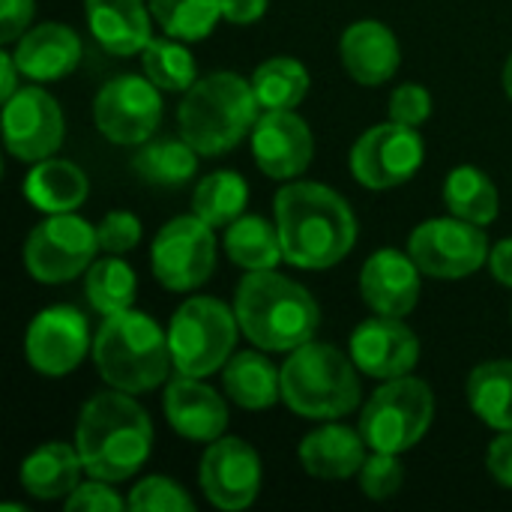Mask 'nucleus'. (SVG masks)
Returning a JSON list of instances; mask_svg holds the SVG:
<instances>
[{
    "label": "nucleus",
    "mask_w": 512,
    "mask_h": 512,
    "mask_svg": "<svg viewBox=\"0 0 512 512\" xmlns=\"http://www.w3.org/2000/svg\"><path fill=\"white\" fill-rule=\"evenodd\" d=\"M435 423V393L423 378L402 375L381 381L360 414V432L369 450L408 453L414 450Z\"/></svg>",
    "instance_id": "obj_8"
},
{
    "label": "nucleus",
    "mask_w": 512,
    "mask_h": 512,
    "mask_svg": "<svg viewBox=\"0 0 512 512\" xmlns=\"http://www.w3.org/2000/svg\"><path fill=\"white\" fill-rule=\"evenodd\" d=\"M99 252L96 228L75 213L45 216L24 243V267L42 285H63L87 273Z\"/></svg>",
    "instance_id": "obj_9"
},
{
    "label": "nucleus",
    "mask_w": 512,
    "mask_h": 512,
    "mask_svg": "<svg viewBox=\"0 0 512 512\" xmlns=\"http://www.w3.org/2000/svg\"><path fill=\"white\" fill-rule=\"evenodd\" d=\"M489 237L483 225L459 216L426 219L408 237V255L417 261L423 276L432 279H468L489 264Z\"/></svg>",
    "instance_id": "obj_12"
},
{
    "label": "nucleus",
    "mask_w": 512,
    "mask_h": 512,
    "mask_svg": "<svg viewBox=\"0 0 512 512\" xmlns=\"http://www.w3.org/2000/svg\"><path fill=\"white\" fill-rule=\"evenodd\" d=\"M84 12L93 39L117 57L141 54L153 39V12L144 0H84Z\"/></svg>",
    "instance_id": "obj_24"
},
{
    "label": "nucleus",
    "mask_w": 512,
    "mask_h": 512,
    "mask_svg": "<svg viewBox=\"0 0 512 512\" xmlns=\"http://www.w3.org/2000/svg\"><path fill=\"white\" fill-rule=\"evenodd\" d=\"M423 270L402 249H378L360 270V297L375 315L405 318L417 309Z\"/></svg>",
    "instance_id": "obj_19"
},
{
    "label": "nucleus",
    "mask_w": 512,
    "mask_h": 512,
    "mask_svg": "<svg viewBox=\"0 0 512 512\" xmlns=\"http://www.w3.org/2000/svg\"><path fill=\"white\" fill-rule=\"evenodd\" d=\"M162 411L168 426L192 444H213L228 429V405L204 378H171L162 393Z\"/></svg>",
    "instance_id": "obj_20"
},
{
    "label": "nucleus",
    "mask_w": 512,
    "mask_h": 512,
    "mask_svg": "<svg viewBox=\"0 0 512 512\" xmlns=\"http://www.w3.org/2000/svg\"><path fill=\"white\" fill-rule=\"evenodd\" d=\"M249 183L237 171H213L192 192V213L213 228H228L246 213Z\"/></svg>",
    "instance_id": "obj_34"
},
{
    "label": "nucleus",
    "mask_w": 512,
    "mask_h": 512,
    "mask_svg": "<svg viewBox=\"0 0 512 512\" xmlns=\"http://www.w3.org/2000/svg\"><path fill=\"white\" fill-rule=\"evenodd\" d=\"M150 267L162 288L186 294L201 288L216 270V237L213 225L201 216L186 213L159 228L150 246Z\"/></svg>",
    "instance_id": "obj_10"
},
{
    "label": "nucleus",
    "mask_w": 512,
    "mask_h": 512,
    "mask_svg": "<svg viewBox=\"0 0 512 512\" xmlns=\"http://www.w3.org/2000/svg\"><path fill=\"white\" fill-rule=\"evenodd\" d=\"M258 111L252 81L237 72H210L186 90L177 108V126L201 156H222L252 135L261 117Z\"/></svg>",
    "instance_id": "obj_5"
},
{
    "label": "nucleus",
    "mask_w": 512,
    "mask_h": 512,
    "mask_svg": "<svg viewBox=\"0 0 512 512\" xmlns=\"http://www.w3.org/2000/svg\"><path fill=\"white\" fill-rule=\"evenodd\" d=\"M114 483L90 477L87 483H78V489L63 501L66 512H123L129 510V501H123L114 489Z\"/></svg>",
    "instance_id": "obj_41"
},
{
    "label": "nucleus",
    "mask_w": 512,
    "mask_h": 512,
    "mask_svg": "<svg viewBox=\"0 0 512 512\" xmlns=\"http://www.w3.org/2000/svg\"><path fill=\"white\" fill-rule=\"evenodd\" d=\"M36 15V0H0V42H18Z\"/></svg>",
    "instance_id": "obj_42"
},
{
    "label": "nucleus",
    "mask_w": 512,
    "mask_h": 512,
    "mask_svg": "<svg viewBox=\"0 0 512 512\" xmlns=\"http://www.w3.org/2000/svg\"><path fill=\"white\" fill-rule=\"evenodd\" d=\"M93 354L90 324L81 309L57 303L42 309L24 333V357L42 378H66Z\"/></svg>",
    "instance_id": "obj_14"
},
{
    "label": "nucleus",
    "mask_w": 512,
    "mask_h": 512,
    "mask_svg": "<svg viewBox=\"0 0 512 512\" xmlns=\"http://www.w3.org/2000/svg\"><path fill=\"white\" fill-rule=\"evenodd\" d=\"M369 444L360 429L324 420L300 441V465L315 480H351L360 474Z\"/></svg>",
    "instance_id": "obj_23"
},
{
    "label": "nucleus",
    "mask_w": 512,
    "mask_h": 512,
    "mask_svg": "<svg viewBox=\"0 0 512 512\" xmlns=\"http://www.w3.org/2000/svg\"><path fill=\"white\" fill-rule=\"evenodd\" d=\"M84 474V462L75 444L48 441L36 447L18 471L24 492L36 501H66Z\"/></svg>",
    "instance_id": "obj_25"
},
{
    "label": "nucleus",
    "mask_w": 512,
    "mask_h": 512,
    "mask_svg": "<svg viewBox=\"0 0 512 512\" xmlns=\"http://www.w3.org/2000/svg\"><path fill=\"white\" fill-rule=\"evenodd\" d=\"M156 24L183 42L207 39L222 18V0H147Z\"/></svg>",
    "instance_id": "obj_36"
},
{
    "label": "nucleus",
    "mask_w": 512,
    "mask_h": 512,
    "mask_svg": "<svg viewBox=\"0 0 512 512\" xmlns=\"http://www.w3.org/2000/svg\"><path fill=\"white\" fill-rule=\"evenodd\" d=\"M18 75H21V69H18V63H15V57H12V51H3L0 54V99L6 102V99H12L21 87H18Z\"/></svg>",
    "instance_id": "obj_46"
},
{
    "label": "nucleus",
    "mask_w": 512,
    "mask_h": 512,
    "mask_svg": "<svg viewBox=\"0 0 512 512\" xmlns=\"http://www.w3.org/2000/svg\"><path fill=\"white\" fill-rule=\"evenodd\" d=\"M432 108H435L432 93L423 84H414V81L399 84L393 90V96H390V120L405 123V126L420 129L432 117Z\"/></svg>",
    "instance_id": "obj_40"
},
{
    "label": "nucleus",
    "mask_w": 512,
    "mask_h": 512,
    "mask_svg": "<svg viewBox=\"0 0 512 512\" xmlns=\"http://www.w3.org/2000/svg\"><path fill=\"white\" fill-rule=\"evenodd\" d=\"M126 501L132 512H195V501L189 498V492L177 480L159 474L138 480Z\"/></svg>",
    "instance_id": "obj_37"
},
{
    "label": "nucleus",
    "mask_w": 512,
    "mask_h": 512,
    "mask_svg": "<svg viewBox=\"0 0 512 512\" xmlns=\"http://www.w3.org/2000/svg\"><path fill=\"white\" fill-rule=\"evenodd\" d=\"M66 123L57 99L39 87H21L3 102V144L18 162H39L63 147Z\"/></svg>",
    "instance_id": "obj_15"
},
{
    "label": "nucleus",
    "mask_w": 512,
    "mask_h": 512,
    "mask_svg": "<svg viewBox=\"0 0 512 512\" xmlns=\"http://www.w3.org/2000/svg\"><path fill=\"white\" fill-rule=\"evenodd\" d=\"M96 129L117 147H138L162 123V90L147 75H117L93 99Z\"/></svg>",
    "instance_id": "obj_13"
},
{
    "label": "nucleus",
    "mask_w": 512,
    "mask_h": 512,
    "mask_svg": "<svg viewBox=\"0 0 512 512\" xmlns=\"http://www.w3.org/2000/svg\"><path fill=\"white\" fill-rule=\"evenodd\" d=\"M93 363L102 381L123 393H150L174 369L168 333L144 312L126 309L108 315L93 336Z\"/></svg>",
    "instance_id": "obj_4"
},
{
    "label": "nucleus",
    "mask_w": 512,
    "mask_h": 512,
    "mask_svg": "<svg viewBox=\"0 0 512 512\" xmlns=\"http://www.w3.org/2000/svg\"><path fill=\"white\" fill-rule=\"evenodd\" d=\"M426 159V144L417 126L396 120L369 126L351 147L348 165L360 186L372 192L396 189L408 183Z\"/></svg>",
    "instance_id": "obj_11"
},
{
    "label": "nucleus",
    "mask_w": 512,
    "mask_h": 512,
    "mask_svg": "<svg viewBox=\"0 0 512 512\" xmlns=\"http://www.w3.org/2000/svg\"><path fill=\"white\" fill-rule=\"evenodd\" d=\"M225 252L246 273L276 270L285 261L276 222H267L264 216H246V213L225 228Z\"/></svg>",
    "instance_id": "obj_28"
},
{
    "label": "nucleus",
    "mask_w": 512,
    "mask_h": 512,
    "mask_svg": "<svg viewBox=\"0 0 512 512\" xmlns=\"http://www.w3.org/2000/svg\"><path fill=\"white\" fill-rule=\"evenodd\" d=\"M252 156L267 177L288 183L312 165L315 135L294 108L264 111L252 129Z\"/></svg>",
    "instance_id": "obj_18"
},
{
    "label": "nucleus",
    "mask_w": 512,
    "mask_h": 512,
    "mask_svg": "<svg viewBox=\"0 0 512 512\" xmlns=\"http://www.w3.org/2000/svg\"><path fill=\"white\" fill-rule=\"evenodd\" d=\"M360 492L372 501H387L393 495H399L402 483H405V468L399 462L396 453H378L372 450V456L363 462L360 468Z\"/></svg>",
    "instance_id": "obj_38"
},
{
    "label": "nucleus",
    "mask_w": 512,
    "mask_h": 512,
    "mask_svg": "<svg viewBox=\"0 0 512 512\" xmlns=\"http://www.w3.org/2000/svg\"><path fill=\"white\" fill-rule=\"evenodd\" d=\"M351 354L327 342L294 348L282 366V402L303 420H339L360 408V375Z\"/></svg>",
    "instance_id": "obj_6"
},
{
    "label": "nucleus",
    "mask_w": 512,
    "mask_h": 512,
    "mask_svg": "<svg viewBox=\"0 0 512 512\" xmlns=\"http://www.w3.org/2000/svg\"><path fill=\"white\" fill-rule=\"evenodd\" d=\"M285 261L300 270H330L345 261L357 243V216L351 204L324 183L288 180L273 201Z\"/></svg>",
    "instance_id": "obj_1"
},
{
    "label": "nucleus",
    "mask_w": 512,
    "mask_h": 512,
    "mask_svg": "<svg viewBox=\"0 0 512 512\" xmlns=\"http://www.w3.org/2000/svg\"><path fill=\"white\" fill-rule=\"evenodd\" d=\"M468 405L495 432H512V360H489L468 375Z\"/></svg>",
    "instance_id": "obj_29"
},
{
    "label": "nucleus",
    "mask_w": 512,
    "mask_h": 512,
    "mask_svg": "<svg viewBox=\"0 0 512 512\" xmlns=\"http://www.w3.org/2000/svg\"><path fill=\"white\" fill-rule=\"evenodd\" d=\"M486 468L498 486L512 489V432H498V438L489 444Z\"/></svg>",
    "instance_id": "obj_43"
},
{
    "label": "nucleus",
    "mask_w": 512,
    "mask_h": 512,
    "mask_svg": "<svg viewBox=\"0 0 512 512\" xmlns=\"http://www.w3.org/2000/svg\"><path fill=\"white\" fill-rule=\"evenodd\" d=\"M234 312L240 333L261 351L291 354L321 327V306L309 288L276 270L246 273L234 291Z\"/></svg>",
    "instance_id": "obj_3"
},
{
    "label": "nucleus",
    "mask_w": 512,
    "mask_h": 512,
    "mask_svg": "<svg viewBox=\"0 0 512 512\" xmlns=\"http://www.w3.org/2000/svg\"><path fill=\"white\" fill-rule=\"evenodd\" d=\"M24 198L45 216L51 213H75L90 192L87 174L69 159H39L24 177Z\"/></svg>",
    "instance_id": "obj_27"
},
{
    "label": "nucleus",
    "mask_w": 512,
    "mask_h": 512,
    "mask_svg": "<svg viewBox=\"0 0 512 512\" xmlns=\"http://www.w3.org/2000/svg\"><path fill=\"white\" fill-rule=\"evenodd\" d=\"M444 204L453 216L474 222V225H492L501 213L498 186L489 180L486 171H480L474 165H459L447 174Z\"/></svg>",
    "instance_id": "obj_31"
},
{
    "label": "nucleus",
    "mask_w": 512,
    "mask_h": 512,
    "mask_svg": "<svg viewBox=\"0 0 512 512\" xmlns=\"http://www.w3.org/2000/svg\"><path fill=\"white\" fill-rule=\"evenodd\" d=\"M501 81H504V93L510 96V102H512V54L507 57V63H504V75H501Z\"/></svg>",
    "instance_id": "obj_47"
},
{
    "label": "nucleus",
    "mask_w": 512,
    "mask_h": 512,
    "mask_svg": "<svg viewBox=\"0 0 512 512\" xmlns=\"http://www.w3.org/2000/svg\"><path fill=\"white\" fill-rule=\"evenodd\" d=\"M270 0H222V18L228 24H255L264 18Z\"/></svg>",
    "instance_id": "obj_44"
},
{
    "label": "nucleus",
    "mask_w": 512,
    "mask_h": 512,
    "mask_svg": "<svg viewBox=\"0 0 512 512\" xmlns=\"http://www.w3.org/2000/svg\"><path fill=\"white\" fill-rule=\"evenodd\" d=\"M222 390L243 411H267L282 399V366L261 348L234 351L222 369Z\"/></svg>",
    "instance_id": "obj_26"
},
{
    "label": "nucleus",
    "mask_w": 512,
    "mask_h": 512,
    "mask_svg": "<svg viewBox=\"0 0 512 512\" xmlns=\"http://www.w3.org/2000/svg\"><path fill=\"white\" fill-rule=\"evenodd\" d=\"M240 336L234 306L216 297H189L168 324V345L177 375L210 378L225 369Z\"/></svg>",
    "instance_id": "obj_7"
},
{
    "label": "nucleus",
    "mask_w": 512,
    "mask_h": 512,
    "mask_svg": "<svg viewBox=\"0 0 512 512\" xmlns=\"http://www.w3.org/2000/svg\"><path fill=\"white\" fill-rule=\"evenodd\" d=\"M84 45L78 33L60 21H45L30 27L18 42H15V63L24 78L36 84H51L66 75H72L81 63Z\"/></svg>",
    "instance_id": "obj_22"
},
{
    "label": "nucleus",
    "mask_w": 512,
    "mask_h": 512,
    "mask_svg": "<svg viewBox=\"0 0 512 512\" xmlns=\"http://www.w3.org/2000/svg\"><path fill=\"white\" fill-rule=\"evenodd\" d=\"M348 354L363 375L375 381H393L411 375L420 363V339L408 324H402V318L375 315L354 327Z\"/></svg>",
    "instance_id": "obj_17"
},
{
    "label": "nucleus",
    "mask_w": 512,
    "mask_h": 512,
    "mask_svg": "<svg viewBox=\"0 0 512 512\" xmlns=\"http://www.w3.org/2000/svg\"><path fill=\"white\" fill-rule=\"evenodd\" d=\"M141 66L144 75L162 90V93H186L198 81V66L192 60V51L186 48L183 39L165 36V39H150L147 48L141 51Z\"/></svg>",
    "instance_id": "obj_35"
},
{
    "label": "nucleus",
    "mask_w": 512,
    "mask_h": 512,
    "mask_svg": "<svg viewBox=\"0 0 512 512\" xmlns=\"http://www.w3.org/2000/svg\"><path fill=\"white\" fill-rule=\"evenodd\" d=\"M249 81H252L261 111L297 108L312 87L309 69L297 57H270L252 72Z\"/></svg>",
    "instance_id": "obj_32"
},
{
    "label": "nucleus",
    "mask_w": 512,
    "mask_h": 512,
    "mask_svg": "<svg viewBox=\"0 0 512 512\" xmlns=\"http://www.w3.org/2000/svg\"><path fill=\"white\" fill-rule=\"evenodd\" d=\"M84 294L93 312L102 318L117 315L132 309L135 294H138V279L135 270L120 258V255H105L90 264L87 279H84Z\"/></svg>",
    "instance_id": "obj_33"
},
{
    "label": "nucleus",
    "mask_w": 512,
    "mask_h": 512,
    "mask_svg": "<svg viewBox=\"0 0 512 512\" xmlns=\"http://www.w3.org/2000/svg\"><path fill=\"white\" fill-rule=\"evenodd\" d=\"M489 270L492 279L504 288H512V237H504L489 252Z\"/></svg>",
    "instance_id": "obj_45"
},
{
    "label": "nucleus",
    "mask_w": 512,
    "mask_h": 512,
    "mask_svg": "<svg viewBox=\"0 0 512 512\" xmlns=\"http://www.w3.org/2000/svg\"><path fill=\"white\" fill-rule=\"evenodd\" d=\"M339 54L345 72L363 87H381L399 72L402 63V48L396 33L375 18L348 24L339 39Z\"/></svg>",
    "instance_id": "obj_21"
},
{
    "label": "nucleus",
    "mask_w": 512,
    "mask_h": 512,
    "mask_svg": "<svg viewBox=\"0 0 512 512\" xmlns=\"http://www.w3.org/2000/svg\"><path fill=\"white\" fill-rule=\"evenodd\" d=\"M96 234L105 255H126L141 243V219L129 210H111L96 225Z\"/></svg>",
    "instance_id": "obj_39"
},
{
    "label": "nucleus",
    "mask_w": 512,
    "mask_h": 512,
    "mask_svg": "<svg viewBox=\"0 0 512 512\" xmlns=\"http://www.w3.org/2000/svg\"><path fill=\"white\" fill-rule=\"evenodd\" d=\"M75 447L84 462V474L123 483L135 477L153 450L150 414L135 402L132 393L108 390L84 402L75 423Z\"/></svg>",
    "instance_id": "obj_2"
},
{
    "label": "nucleus",
    "mask_w": 512,
    "mask_h": 512,
    "mask_svg": "<svg viewBox=\"0 0 512 512\" xmlns=\"http://www.w3.org/2000/svg\"><path fill=\"white\" fill-rule=\"evenodd\" d=\"M198 150L180 135V138H159V141H150L144 144L135 159H132V168L135 174L150 183V186H159V189H177V186H186L195 171H198Z\"/></svg>",
    "instance_id": "obj_30"
},
{
    "label": "nucleus",
    "mask_w": 512,
    "mask_h": 512,
    "mask_svg": "<svg viewBox=\"0 0 512 512\" xmlns=\"http://www.w3.org/2000/svg\"><path fill=\"white\" fill-rule=\"evenodd\" d=\"M198 483L216 510L240 512L252 507L261 492L258 450L243 438H216L201 456Z\"/></svg>",
    "instance_id": "obj_16"
}]
</instances>
